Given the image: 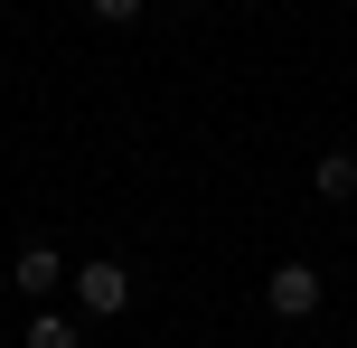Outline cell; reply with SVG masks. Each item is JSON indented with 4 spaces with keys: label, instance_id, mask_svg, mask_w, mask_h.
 I'll return each mask as SVG.
<instances>
[{
    "label": "cell",
    "instance_id": "cell-1",
    "mask_svg": "<svg viewBox=\"0 0 357 348\" xmlns=\"http://www.w3.org/2000/svg\"><path fill=\"white\" fill-rule=\"evenodd\" d=\"M264 301H273L282 320H310V311H320V273H310V264H273Z\"/></svg>",
    "mask_w": 357,
    "mask_h": 348
},
{
    "label": "cell",
    "instance_id": "cell-2",
    "mask_svg": "<svg viewBox=\"0 0 357 348\" xmlns=\"http://www.w3.org/2000/svg\"><path fill=\"white\" fill-rule=\"evenodd\" d=\"M75 301H85V311H104V320H113V311H132V273H123L113 255H104V264H85V273H75Z\"/></svg>",
    "mask_w": 357,
    "mask_h": 348
},
{
    "label": "cell",
    "instance_id": "cell-3",
    "mask_svg": "<svg viewBox=\"0 0 357 348\" xmlns=\"http://www.w3.org/2000/svg\"><path fill=\"white\" fill-rule=\"evenodd\" d=\"M310 179H320V198H357V151H320Z\"/></svg>",
    "mask_w": 357,
    "mask_h": 348
},
{
    "label": "cell",
    "instance_id": "cell-4",
    "mask_svg": "<svg viewBox=\"0 0 357 348\" xmlns=\"http://www.w3.org/2000/svg\"><path fill=\"white\" fill-rule=\"evenodd\" d=\"M29 348H85V330H75L66 311H38L29 320Z\"/></svg>",
    "mask_w": 357,
    "mask_h": 348
},
{
    "label": "cell",
    "instance_id": "cell-5",
    "mask_svg": "<svg viewBox=\"0 0 357 348\" xmlns=\"http://www.w3.org/2000/svg\"><path fill=\"white\" fill-rule=\"evenodd\" d=\"M19 292H56V245H29L19 255Z\"/></svg>",
    "mask_w": 357,
    "mask_h": 348
},
{
    "label": "cell",
    "instance_id": "cell-6",
    "mask_svg": "<svg viewBox=\"0 0 357 348\" xmlns=\"http://www.w3.org/2000/svg\"><path fill=\"white\" fill-rule=\"evenodd\" d=\"M94 19H104V29H132V19H142V0H85Z\"/></svg>",
    "mask_w": 357,
    "mask_h": 348
}]
</instances>
